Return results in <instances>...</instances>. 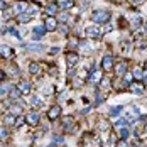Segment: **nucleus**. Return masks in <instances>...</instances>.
<instances>
[{"label": "nucleus", "mask_w": 147, "mask_h": 147, "mask_svg": "<svg viewBox=\"0 0 147 147\" xmlns=\"http://www.w3.org/2000/svg\"><path fill=\"white\" fill-rule=\"evenodd\" d=\"M91 20H93L95 24H100V22H108V20H110V12H108V10H103V9L93 10V14H91Z\"/></svg>", "instance_id": "f257e3e1"}, {"label": "nucleus", "mask_w": 147, "mask_h": 147, "mask_svg": "<svg viewBox=\"0 0 147 147\" xmlns=\"http://www.w3.org/2000/svg\"><path fill=\"white\" fill-rule=\"evenodd\" d=\"M112 71L115 73V76H123V74L129 71V61H127V59L117 61V63L113 64V69H112Z\"/></svg>", "instance_id": "f03ea898"}, {"label": "nucleus", "mask_w": 147, "mask_h": 147, "mask_svg": "<svg viewBox=\"0 0 147 147\" xmlns=\"http://www.w3.org/2000/svg\"><path fill=\"white\" fill-rule=\"evenodd\" d=\"M64 61H66V64H68V68L69 69H73L74 66H76V63L80 61V54L76 53V51H66L64 53Z\"/></svg>", "instance_id": "7ed1b4c3"}, {"label": "nucleus", "mask_w": 147, "mask_h": 147, "mask_svg": "<svg viewBox=\"0 0 147 147\" xmlns=\"http://www.w3.org/2000/svg\"><path fill=\"white\" fill-rule=\"evenodd\" d=\"M85 34H86L88 39H98L102 36V30H100V27L96 24H90V26H86V29H85Z\"/></svg>", "instance_id": "20e7f679"}, {"label": "nucleus", "mask_w": 147, "mask_h": 147, "mask_svg": "<svg viewBox=\"0 0 147 147\" xmlns=\"http://www.w3.org/2000/svg\"><path fill=\"white\" fill-rule=\"evenodd\" d=\"M112 88L115 90V91H125V90H129V85L123 81L122 76H115L112 80Z\"/></svg>", "instance_id": "39448f33"}, {"label": "nucleus", "mask_w": 147, "mask_h": 147, "mask_svg": "<svg viewBox=\"0 0 147 147\" xmlns=\"http://www.w3.org/2000/svg\"><path fill=\"white\" fill-rule=\"evenodd\" d=\"M58 27H59V22L54 15H47L44 19V29L46 30H58Z\"/></svg>", "instance_id": "423d86ee"}, {"label": "nucleus", "mask_w": 147, "mask_h": 147, "mask_svg": "<svg viewBox=\"0 0 147 147\" xmlns=\"http://www.w3.org/2000/svg\"><path fill=\"white\" fill-rule=\"evenodd\" d=\"M39 120H41V113H39L37 110H29V112L26 113V122H27L29 125H37Z\"/></svg>", "instance_id": "0eeeda50"}, {"label": "nucleus", "mask_w": 147, "mask_h": 147, "mask_svg": "<svg viewBox=\"0 0 147 147\" xmlns=\"http://www.w3.org/2000/svg\"><path fill=\"white\" fill-rule=\"evenodd\" d=\"M27 5H29V2H26V0H19V2H15L14 7H12V14L19 15V14L27 12Z\"/></svg>", "instance_id": "6e6552de"}, {"label": "nucleus", "mask_w": 147, "mask_h": 147, "mask_svg": "<svg viewBox=\"0 0 147 147\" xmlns=\"http://www.w3.org/2000/svg\"><path fill=\"white\" fill-rule=\"evenodd\" d=\"M63 129H64V132H73L74 129H76V125H74V118L71 115H68V117L63 118Z\"/></svg>", "instance_id": "1a4fd4ad"}, {"label": "nucleus", "mask_w": 147, "mask_h": 147, "mask_svg": "<svg viewBox=\"0 0 147 147\" xmlns=\"http://www.w3.org/2000/svg\"><path fill=\"white\" fill-rule=\"evenodd\" d=\"M113 64H115V61H113V58L110 54L103 56V59H102V69L103 71H112L113 69Z\"/></svg>", "instance_id": "9d476101"}, {"label": "nucleus", "mask_w": 147, "mask_h": 147, "mask_svg": "<svg viewBox=\"0 0 147 147\" xmlns=\"http://www.w3.org/2000/svg\"><path fill=\"white\" fill-rule=\"evenodd\" d=\"M0 56H2V58H5V59H10V58H14V56H15V51L10 47V46L2 44V46H0Z\"/></svg>", "instance_id": "9b49d317"}, {"label": "nucleus", "mask_w": 147, "mask_h": 147, "mask_svg": "<svg viewBox=\"0 0 147 147\" xmlns=\"http://www.w3.org/2000/svg\"><path fill=\"white\" fill-rule=\"evenodd\" d=\"M129 91H132L135 95H142L144 93V83H139V81H132L129 85Z\"/></svg>", "instance_id": "f8f14e48"}, {"label": "nucleus", "mask_w": 147, "mask_h": 147, "mask_svg": "<svg viewBox=\"0 0 147 147\" xmlns=\"http://www.w3.org/2000/svg\"><path fill=\"white\" fill-rule=\"evenodd\" d=\"M59 115H61V107H59V105H53V107L47 110L49 120H56V118H59Z\"/></svg>", "instance_id": "ddd939ff"}, {"label": "nucleus", "mask_w": 147, "mask_h": 147, "mask_svg": "<svg viewBox=\"0 0 147 147\" xmlns=\"http://www.w3.org/2000/svg\"><path fill=\"white\" fill-rule=\"evenodd\" d=\"M102 80H103V71H96V69H93V73L90 74L88 78L90 83H95V85H98Z\"/></svg>", "instance_id": "4468645a"}, {"label": "nucleus", "mask_w": 147, "mask_h": 147, "mask_svg": "<svg viewBox=\"0 0 147 147\" xmlns=\"http://www.w3.org/2000/svg\"><path fill=\"white\" fill-rule=\"evenodd\" d=\"M140 26H142V19H140V15H139V14H134V17L130 19V22H129V27L135 30V29H139Z\"/></svg>", "instance_id": "2eb2a0df"}, {"label": "nucleus", "mask_w": 147, "mask_h": 147, "mask_svg": "<svg viewBox=\"0 0 147 147\" xmlns=\"http://www.w3.org/2000/svg\"><path fill=\"white\" fill-rule=\"evenodd\" d=\"M132 76H134V80H137V81H142V76H144V69H142V66H134L132 68Z\"/></svg>", "instance_id": "dca6fc26"}, {"label": "nucleus", "mask_w": 147, "mask_h": 147, "mask_svg": "<svg viewBox=\"0 0 147 147\" xmlns=\"http://www.w3.org/2000/svg\"><path fill=\"white\" fill-rule=\"evenodd\" d=\"M17 88L20 90V93H22V95H29V93H30V83H29V81H26V80H22V81H19Z\"/></svg>", "instance_id": "f3484780"}, {"label": "nucleus", "mask_w": 147, "mask_h": 147, "mask_svg": "<svg viewBox=\"0 0 147 147\" xmlns=\"http://www.w3.org/2000/svg\"><path fill=\"white\" fill-rule=\"evenodd\" d=\"M68 49L69 51H74L76 47H80V41H78V37H74V36H71V37H68Z\"/></svg>", "instance_id": "a211bd4d"}, {"label": "nucleus", "mask_w": 147, "mask_h": 147, "mask_svg": "<svg viewBox=\"0 0 147 147\" xmlns=\"http://www.w3.org/2000/svg\"><path fill=\"white\" fill-rule=\"evenodd\" d=\"M56 3H58L59 9H63V10H66V9H71V7L74 5L73 0H58Z\"/></svg>", "instance_id": "6ab92c4d"}, {"label": "nucleus", "mask_w": 147, "mask_h": 147, "mask_svg": "<svg viewBox=\"0 0 147 147\" xmlns=\"http://www.w3.org/2000/svg\"><path fill=\"white\" fill-rule=\"evenodd\" d=\"M29 73L30 74H41V64L39 63H30L29 64Z\"/></svg>", "instance_id": "aec40b11"}, {"label": "nucleus", "mask_w": 147, "mask_h": 147, "mask_svg": "<svg viewBox=\"0 0 147 147\" xmlns=\"http://www.w3.org/2000/svg\"><path fill=\"white\" fill-rule=\"evenodd\" d=\"M46 14H49V15H54L56 12L59 10V7H58V3H47L46 5Z\"/></svg>", "instance_id": "412c9836"}, {"label": "nucleus", "mask_w": 147, "mask_h": 147, "mask_svg": "<svg viewBox=\"0 0 147 147\" xmlns=\"http://www.w3.org/2000/svg\"><path fill=\"white\" fill-rule=\"evenodd\" d=\"M20 95H22V93H20V90L17 88V86H12V88L9 90V98H10V100H17Z\"/></svg>", "instance_id": "4be33fe9"}, {"label": "nucleus", "mask_w": 147, "mask_h": 147, "mask_svg": "<svg viewBox=\"0 0 147 147\" xmlns=\"http://www.w3.org/2000/svg\"><path fill=\"white\" fill-rule=\"evenodd\" d=\"M15 120H17V117H15L14 113H9V115L3 117V123H5L7 127H10V125H15Z\"/></svg>", "instance_id": "5701e85b"}, {"label": "nucleus", "mask_w": 147, "mask_h": 147, "mask_svg": "<svg viewBox=\"0 0 147 147\" xmlns=\"http://www.w3.org/2000/svg\"><path fill=\"white\" fill-rule=\"evenodd\" d=\"M98 129L103 130V132L110 130V122H108V120H105V118H100V120H98Z\"/></svg>", "instance_id": "b1692460"}, {"label": "nucleus", "mask_w": 147, "mask_h": 147, "mask_svg": "<svg viewBox=\"0 0 147 147\" xmlns=\"http://www.w3.org/2000/svg\"><path fill=\"white\" fill-rule=\"evenodd\" d=\"M37 10H39V3H36V2H30L29 5H27V14L34 15V14H37Z\"/></svg>", "instance_id": "393cba45"}, {"label": "nucleus", "mask_w": 147, "mask_h": 147, "mask_svg": "<svg viewBox=\"0 0 147 147\" xmlns=\"http://www.w3.org/2000/svg\"><path fill=\"white\" fill-rule=\"evenodd\" d=\"M30 17H32L30 14L24 12V14H19V15H17V20H19V22H22V24H26V22H29V20H30Z\"/></svg>", "instance_id": "a878e982"}, {"label": "nucleus", "mask_w": 147, "mask_h": 147, "mask_svg": "<svg viewBox=\"0 0 147 147\" xmlns=\"http://www.w3.org/2000/svg\"><path fill=\"white\" fill-rule=\"evenodd\" d=\"M117 130H118V137H120V139H127V137H129V129H127V127H120Z\"/></svg>", "instance_id": "bb28decb"}, {"label": "nucleus", "mask_w": 147, "mask_h": 147, "mask_svg": "<svg viewBox=\"0 0 147 147\" xmlns=\"http://www.w3.org/2000/svg\"><path fill=\"white\" fill-rule=\"evenodd\" d=\"M100 85H102V88H110V86H112V80L103 76V80L100 81Z\"/></svg>", "instance_id": "cd10ccee"}, {"label": "nucleus", "mask_w": 147, "mask_h": 147, "mask_svg": "<svg viewBox=\"0 0 147 147\" xmlns=\"http://www.w3.org/2000/svg\"><path fill=\"white\" fill-rule=\"evenodd\" d=\"M122 78H123V81H125L127 85H130V83H132V81H134V76H132V73H130V71H127V73L123 74Z\"/></svg>", "instance_id": "c85d7f7f"}, {"label": "nucleus", "mask_w": 147, "mask_h": 147, "mask_svg": "<svg viewBox=\"0 0 147 147\" xmlns=\"http://www.w3.org/2000/svg\"><path fill=\"white\" fill-rule=\"evenodd\" d=\"M127 125V120L125 118H118L117 122H115V129H120V127H125Z\"/></svg>", "instance_id": "c756f323"}, {"label": "nucleus", "mask_w": 147, "mask_h": 147, "mask_svg": "<svg viewBox=\"0 0 147 147\" xmlns=\"http://www.w3.org/2000/svg\"><path fill=\"white\" fill-rule=\"evenodd\" d=\"M118 26H122L120 29H125V27L129 26V22H127V19H125V17H120V19H118Z\"/></svg>", "instance_id": "7c9ffc66"}, {"label": "nucleus", "mask_w": 147, "mask_h": 147, "mask_svg": "<svg viewBox=\"0 0 147 147\" xmlns=\"http://www.w3.org/2000/svg\"><path fill=\"white\" fill-rule=\"evenodd\" d=\"M129 47H130V41H123V42H122V51H123V53H127Z\"/></svg>", "instance_id": "2f4dec72"}, {"label": "nucleus", "mask_w": 147, "mask_h": 147, "mask_svg": "<svg viewBox=\"0 0 147 147\" xmlns=\"http://www.w3.org/2000/svg\"><path fill=\"white\" fill-rule=\"evenodd\" d=\"M122 112V107H113L112 110H110V115H118Z\"/></svg>", "instance_id": "473e14b6"}, {"label": "nucleus", "mask_w": 147, "mask_h": 147, "mask_svg": "<svg viewBox=\"0 0 147 147\" xmlns=\"http://www.w3.org/2000/svg\"><path fill=\"white\" fill-rule=\"evenodd\" d=\"M58 30L61 32V34H63V36H64V34H68V30H69V29H68V26L64 24V26H59V27H58Z\"/></svg>", "instance_id": "72a5a7b5"}, {"label": "nucleus", "mask_w": 147, "mask_h": 147, "mask_svg": "<svg viewBox=\"0 0 147 147\" xmlns=\"http://www.w3.org/2000/svg\"><path fill=\"white\" fill-rule=\"evenodd\" d=\"M5 137H7V129L0 127V139H5Z\"/></svg>", "instance_id": "f704fd0d"}, {"label": "nucleus", "mask_w": 147, "mask_h": 147, "mask_svg": "<svg viewBox=\"0 0 147 147\" xmlns=\"http://www.w3.org/2000/svg\"><path fill=\"white\" fill-rule=\"evenodd\" d=\"M117 147H127V142H125V139H120V140H118V144H117Z\"/></svg>", "instance_id": "c9c22d12"}, {"label": "nucleus", "mask_w": 147, "mask_h": 147, "mask_svg": "<svg viewBox=\"0 0 147 147\" xmlns=\"http://www.w3.org/2000/svg\"><path fill=\"white\" fill-rule=\"evenodd\" d=\"M22 122H24V118H17V120H15V127H20Z\"/></svg>", "instance_id": "e433bc0d"}, {"label": "nucleus", "mask_w": 147, "mask_h": 147, "mask_svg": "<svg viewBox=\"0 0 147 147\" xmlns=\"http://www.w3.org/2000/svg\"><path fill=\"white\" fill-rule=\"evenodd\" d=\"M32 103H34V105H41V100H39L37 96H34V98H32Z\"/></svg>", "instance_id": "4c0bfd02"}, {"label": "nucleus", "mask_w": 147, "mask_h": 147, "mask_svg": "<svg viewBox=\"0 0 147 147\" xmlns=\"http://www.w3.org/2000/svg\"><path fill=\"white\" fill-rule=\"evenodd\" d=\"M3 9H7V3L3 0H0V10H3Z\"/></svg>", "instance_id": "58836bf2"}, {"label": "nucleus", "mask_w": 147, "mask_h": 147, "mask_svg": "<svg viewBox=\"0 0 147 147\" xmlns=\"http://www.w3.org/2000/svg\"><path fill=\"white\" fill-rule=\"evenodd\" d=\"M46 29H42V27H37V29L34 30V32H36V34H39V36H41V34H42V32H44Z\"/></svg>", "instance_id": "ea45409f"}, {"label": "nucleus", "mask_w": 147, "mask_h": 147, "mask_svg": "<svg viewBox=\"0 0 147 147\" xmlns=\"http://www.w3.org/2000/svg\"><path fill=\"white\" fill-rule=\"evenodd\" d=\"M142 0H129V3H132V5H139Z\"/></svg>", "instance_id": "a19ab883"}, {"label": "nucleus", "mask_w": 147, "mask_h": 147, "mask_svg": "<svg viewBox=\"0 0 147 147\" xmlns=\"http://www.w3.org/2000/svg\"><path fill=\"white\" fill-rule=\"evenodd\" d=\"M142 83L147 85V71H144V76H142Z\"/></svg>", "instance_id": "79ce46f5"}, {"label": "nucleus", "mask_w": 147, "mask_h": 147, "mask_svg": "<svg viewBox=\"0 0 147 147\" xmlns=\"http://www.w3.org/2000/svg\"><path fill=\"white\" fill-rule=\"evenodd\" d=\"M59 19H61V20H66V19H68V14H66V12H63V14L59 15Z\"/></svg>", "instance_id": "37998d69"}, {"label": "nucleus", "mask_w": 147, "mask_h": 147, "mask_svg": "<svg viewBox=\"0 0 147 147\" xmlns=\"http://www.w3.org/2000/svg\"><path fill=\"white\" fill-rule=\"evenodd\" d=\"M105 30H107V32H110V30H112V26H110L108 22H105Z\"/></svg>", "instance_id": "c03bdc74"}, {"label": "nucleus", "mask_w": 147, "mask_h": 147, "mask_svg": "<svg viewBox=\"0 0 147 147\" xmlns=\"http://www.w3.org/2000/svg\"><path fill=\"white\" fill-rule=\"evenodd\" d=\"M5 78H7V76H5V73H3V71H2V69H0V81H3V80H5Z\"/></svg>", "instance_id": "a18cd8bd"}, {"label": "nucleus", "mask_w": 147, "mask_h": 147, "mask_svg": "<svg viewBox=\"0 0 147 147\" xmlns=\"http://www.w3.org/2000/svg\"><path fill=\"white\" fill-rule=\"evenodd\" d=\"M112 2H115V3H118V2H122V0H112Z\"/></svg>", "instance_id": "49530a36"}, {"label": "nucleus", "mask_w": 147, "mask_h": 147, "mask_svg": "<svg viewBox=\"0 0 147 147\" xmlns=\"http://www.w3.org/2000/svg\"><path fill=\"white\" fill-rule=\"evenodd\" d=\"M146 42H147V34H146Z\"/></svg>", "instance_id": "de8ad7c7"}, {"label": "nucleus", "mask_w": 147, "mask_h": 147, "mask_svg": "<svg viewBox=\"0 0 147 147\" xmlns=\"http://www.w3.org/2000/svg\"><path fill=\"white\" fill-rule=\"evenodd\" d=\"M146 134H147V125H146Z\"/></svg>", "instance_id": "09e8293b"}, {"label": "nucleus", "mask_w": 147, "mask_h": 147, "mask_svg": "<svg viewBox=\"0 0 147 147\" xmlns=\"http://www.w3.org/2000/svg\"><path fill=\"white\" fill-rule=\"evenodd\" d=\"M146 147H147V140H146Z\"/></svg>", "instance_id": "8fccbe9b"}, {"label": "nucleus", "mask_w": 147, "mask_h": 147, "mask_svg": "<svg viewBox=\"0 0 147 147\" xmlns=\"http://www.w3.org/2000/svg\"><path fill=\"white\" fill-rule=\"evenodd\" d=\"M86 147H88V146H86Z\"/></svg>", "instance_id": "3c124183"}]
</instances>
